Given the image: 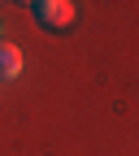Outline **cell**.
<instances>
[{
	"label": "cell",
	"mask_w": 139,
	"mask_h": 156,
	"mask_svg": "<svg viewBox=\"0 0 139 156\" xmlns=\"http://www.w3.org/2000/svg\"><path fill=\"white\" fill-rule=\"evenodd\" d=\"M22 74V52L13 44H0V83H9V78Z\"/></svg>",
	"instance_id": "7a4b0ae2"
},
{
	"label": "cell",
	"mask_w": 139,
	"mask_h": 156,
	"mask_svg": "<svg viewBox=\"0 0 139 156\" xmlns=\"http://www.w3.org/2000/svg\"><path fill=\"white\" fill-rule=\"evenodd\" d=\"M31 13H35L39 26H48V30H65V26H74V13H78V9L70 5V0H35Z\"/></svg>",
	"instance_id": "6da1fadb"
}]
</instances>
